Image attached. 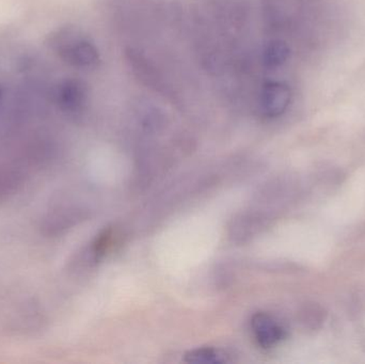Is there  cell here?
<instances>
[{
    "mask_svg": "<svg viewBox=\"0 0 365 364\" xmlns=\"http://www.w3.org/2000/svg\"><path fill=\"white\" fill-rule=\"evenodd\" d=\"M185 361L197 364H223L229 363V355L219 348H203L190 350L185 355Z\"/></svg>",
    "mask_w": 365,
    "mask_h": 364,
    "instance_id": "5b68a950",
    "label": "cell"
},
{
    "mask_svg": "<svg viewBox=\"0 0 365 364\" xmlns=\"http://www.w3.org/2000/svg\"><path fill=\"white\" fill-rule=\"evenodd\" d=\"M294 100V87L287 81L270 79L262 85L259 94V110L267 119L282 117Z\"/></svg>",
    "mask_w": 365,
    "mask_h": 364,
    "instance_id": "7a4b0ae2",
    "label": "cell"
},
{
    "mask_svg": "<svg viewBox=\"0 0 365 364\" xmlns=\"http://www.w3.org/2000/svg\"><path fill=\"white\" fill-rule=\"evenodd\" d=\"M51 43L60 57L75 68L92 70L100 64L98 47L74 28H66L58 32Z\"/></svg>",
    "mask_w": 365,
    "mask_h": 364,
    "instance_id": "6da1fadb",
    "label": "cell"
},
{
    "mask_svg": "<svg viewBox=\"0 0 365 364\" xmlns=\"http://www.w3.org/2000/svg\"><path fill=\"white\" fill-rule=\"evenodd\" d=\"M2 95H4V91H2V88L0 87V100H1Z\"/></svg>",
    "mask_w": 365,
    "mask_h": 364,
    "instance_id": "8992f818",
    "label": "cell"
},
{
    "mask_svg": "<svg viewBox=\"0 0 365 364\" xmlns=\"http://www.w3.org/2000/svg\"><path fill=\"white\" fill-rule=\"evenodd\" d=\"M255 339L259 345L264 348H274L285 337L284 329L274 316L267 313H257L251 321Z\"/></svg>",
    "mask_w": 365,
    "mask_h": 364,
    "instance_id": "277c9868",
    "label": "cell"
},
{
    "mask_svg": "<svg viewBox=\"0 0 365 364\" xmlns=\"http://www.w3.org/2000/svg\"><path fill=\"white\" fill-rule=\"evenodd\" d=\"M89 90L81 79L68 78L62 81L56 92V100L62 110L68 113H79L87 106Z\"/></svg>",
    "mask_w": 365,
    "mask_h": 364,
    "instance_id": "3957f363",
    "label": "cell"
}]
</instances>
